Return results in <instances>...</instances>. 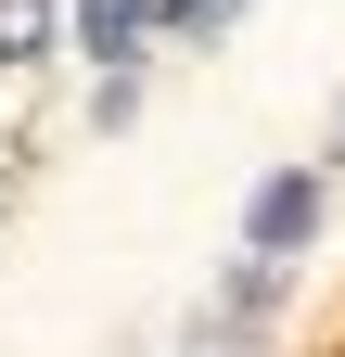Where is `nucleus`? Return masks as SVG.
I'll return each instance as SVG.
<instances>
[{
	"mask_svg": "<svg viewBox=\"0 0 345 357\" xmlns=\"http://www.w3.org/2000/svg\"><path fill=\"white\" fill-rule=\"evenodd\" d=\"M320 217H332V178H320V166L256 178V204H243V255H256V268H294V255L320 243Z\"/></svg>",
	"mask_w": 345,
	"mask_h": 357,
	"instance_id": "obj_1",
	"label": "nucleus"
},
{
	"mask_svg": "<svg viewBox=\"0 0 345 357\" xmlns=\"http://www.w3.org/2000/svg\"><path fill=\"white\" fill-rule=\"evenodd\" d=\"M64 38H77L103 77H141V52H154V0H64Z\"/></svg>",
	"mask_w": 345,
	"mask_h": 357,
	"instance_id": "obj_2",
	"label": "nucleus"
},
{
	"mask_svg": "<svg viewBox=\"0 0 345 357\" xmlns=\"http://www.w3.org/2000/svg\"><path fill=\"white\" fill-rule=\"evenodd\" d=\"M52 52H64V0H0V77H26Z\"/></svg>",
	"mask_w": 345,
	"mask_h": 357,
	"instance_id": "obj_3",
	"label": "nucleus"
},
{
	"mask_svg": "<svg viewBox=\"0 0 345 357\" xmlns=\"http://www.w3.org/2000/svg\"><path fill=\"white\" fill-rule=\"evenodd\" d=\"M269 306H281V268H230V281H218V306H205V332H256V319H269Z\"/></svg>",
	"mask_w": 345,
	"mask_h": 357,
	"instance_id": "obj_4",
	"label": "nucleus"
},
{
	"mask_svg": "<svg viewBox=\"0 0 345 357\" xmlns=\"http://www.w3.org/2000/svg\"><path fill=\"white\" fill-rule=\"evenodd\" d=\"M218 13H230V0H154V26H166V38H205Z\"/></svg>",
	"mask_w": 345,
	"mask_h": 357,
	"instance_id": "obj_5",
	"label": "nucleus"
},
{
	"mask_svg": "<svg viewBox=\"0 0 345 357\" xmlns=\"http://www.w3.org/2000/svg\"><path fill=\"white\" fill-rule=\"evenodd\" d=\"M332 166H345V128H332Z\"/></svg>",
	"mask_w": 345,
	"mask_h": 357,
	"instance_id": "obj_6",
	"label": "nucleus"
}]
</instances>
